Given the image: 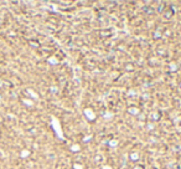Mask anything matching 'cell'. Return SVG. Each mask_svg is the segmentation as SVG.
<instances>
[{
    "mask_svg": "<svg viewBox=\"0 0 181 169\" xmlns=\"http://www.w3.org/2000/svg\"><path fill=\"white\" fill-rule=\"evenodd\" d=\"M27 92H29V93H30V95H31L34 98H39V96H37L36 93H35V92H34V91H32L31 88H30V90H27Z\"/></svg>",
    "mask_w": 181,
    "mask_h": 169,
    "instance_id": "1",
    "label": "cell"
},
{
    "mask_svg": "<svg viewBox=\"0 0 181 169\" xmlns=\"http://www.w3.org/2000/svg\"><path fill=\"white\" fill-rule=\"evenodd\" d=\"M29 154H30V152L25 149V151H23V152H21V157H23V158H26L27 156H29Z\"/></svg>",
    "mask_w": 181,
    "mask_h": 169,
    "instance_id": "2",
    "label": "cell"
},
{
    "mask_svg": "<svg viewBox=\"0 0 181 169\" xmlns=\"http://www.w3.org/2000/svg\"><path fill=\"white\" fill-rule=\"evenodd\" d=\"M24 103H26V104H29V106H32V102H31L30 100H24Z\"/></svg>",
    "mask_w": 181,
    "mask_h": 169,
    "instance_id": "3",
    "label": "cell"
},
{
    "mask_svg": "<svg viewBox=\"0 0 181 169\" xmlns=\"http://www.w3.org/2000/svg\"><path fill=\"white\" fill-rule=\"evenodd\" d=\"M50 62L51 63H55V62H56V60H55V59H50Z\"/></svg>",
    "mask_w": 181,
    "mask_h": 169,
    "instance_id": "4",
    "label": "cell"
},
{
    "mask_svg": "<svg viewBox=\"0 0 181 169\" xmlns=\"http://www.w3.org/2000/svg\"><path fill=\"white\" fill-rule=\"evenodd\" d=\"M1 86H3V81H1V80H0V87H1Z\"/></svg>",
    "mask_w": 181,
    "mask_h": 169,
    "instance_id": "5",
    "label": "cell"
}]
</instances>
